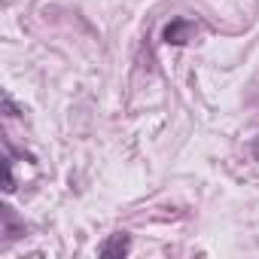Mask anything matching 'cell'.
<instances>
[{"label": "cell", "instance_id": "1", "mask_svg": "<svg viewBox=\"0 0 259 259\" xmlns=\"http://www.w3.org/2000/svg\"><path fill=\"white\" fill-rule=\"evenodd\" d=\"M165 43H174V46H183V43H189L192 37H195V22H189V19H174L168 28H165Z\"/></svg>", "mask_w": 259, "mask_h": 259}, {"label": "cell", "instance_id": "5", "mask_svg": "<svg viewBox=\"0 0 259 259\" xmlns=\"http://www.w3.org/2000/svg\"><path fill=\"white\" fill-rule=\"evenodd\" d=\"M256 153H259V144H256Z\"/></svg>", "mask_w": 259, "mask_h": 259}, {"label": "cell", "instance_id": "4", "mask_svg": "<svg viewBox=\"0 0 259 259\" xmlns=\"http://www.w3.org/2000/svg\"><path fill=\"white\" fill-rule=\"evenodd\" d=\"M4 110H7V116H19V110H16V104H13V98H10V95L4 98Z\"/></svg>", "mask_w": 259, "mask_h": 259}, {"label": "cell", "instance_id": "2", "mask_svg": "<svg viewBox=\"0 0 259 259\" xmlns=\"http://www.w3.org/2000/svg\"><path fill=\"white\" fill-rule=\"evenodd\" d=\"M128 250H132V238H128L125 232L110 235V238L98 247V253H101L104 259H122V256H128Z\"/></svg>", "mask_w": 259, "mask_h": 259}, {"label": "cell", "instance_id": "3", "mask_svg": "<svg viewBox=\"0 0 259 259\" xmlns=\"http://www.w3.org/2000/svg\"><path fill=\"white\" fill-rule=\"evenodd\" d=\"M4 235H7V241L25 235V226H19V223L13 220V210H10V207H4Z\"/></svg>", "mask_w": 259, "mask_h": 259}]
</instances>
